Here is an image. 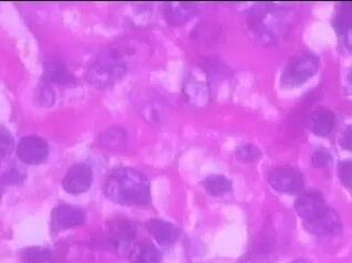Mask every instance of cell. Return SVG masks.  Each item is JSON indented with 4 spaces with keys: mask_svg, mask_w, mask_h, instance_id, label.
<instances>
[{
    "mask_svg": "<svg viewBox=\"0 0 352 263\" xmlns=\"http://www.w3.org/2000/svg\"><path fill=\"white\" fill-rule=\"evenodd\" d=\"M103 190L105 196L116 204L143 206L151 201L148 179L131 167L112 170L105 179Z\"/></svg>",
    "mask_w": 352,
    "mask_h": 263,
    "instance_id": "cell-1",
    "label": "cell"
},
{
    "mask_svg": "<svg viewBox=\"0 0 352 263\" xmlns=\"http://www.w3.org/2000/svg\"><path fill=\"white\" fill-rule=\"evenodd\" d=\"M295 208L304 221L305 228L313 235H333L340 229L338 215L327 206L324 197L317 192L301 194L296 201Z\"/></svg>",
    "mask_w": 352,
    "mask_h": 263,
    "instance_id": "cell-2",
    "label": "cell"
},
{
    "mask_svg": "<svg viewBox=\"0 0 352 263\" xmlns=\"http://www.w3.org/2000/svg\"><path fill=\"white\" fill-rule=\"evenodd\" d=\"M128 68L124 54L119 49H109L98 54L85 70V80L96 88H108L124 77Z\"/></svg>",
    "mask_w": 352,
    "mask_h": 263,
    "instance_id": "cell-3",
    "label": "cell"
},
{
    "mask_svg": "<svg viewBox=\"0 0 352 263\" xmlns=\"http://www.w3.org/2000/svg\"><path fill=\"white\" fill-rule=\"evenodd\" d=\"M318 68V58L310 52H302L290 60L281 76V83L289 88L298 87L313 77Z\"/></svg>",
    "mask_w": 352,
    "mask_h": 263,
    "instance_id": "cell-4",
    "label": "cell"
},
{
    "mask_svg": "<svg viewBox=\"0 0 352 263\" xmlns=\"http://www.w3.org/2000/svg\"><path fill=\"white\" fill-rule=\"evenodd\" d=\"M270 186L279 193H299L304 187V176L294 167H277L268 174Z\"/></svg>",
    "mask_w": 352,
    "mask_h": 263,
    "instance_id": "cell-5",
    "label": "cell"
},
{
    "mask_svg": "<svg viewBox=\"0 0 352 263\" xmlns=\"http://www.w3.org/2000/svg\"><path fill=\"white\" fill-rule=\"evenodd\" d=\"M48 154V143L37 135L25 136L17 145L18 157L25 164H41L46 161Z\"/></svg>",
    "mask_w": 352,
    "mask_h": 263,
    "instance_id": "cell-6",
    "label": "cell"
},
{
    "mask_svg": "<svg viewBox=\"0 0 352 263\" xmlns=\"http://www.w3.org/2000/svg\"><path fill=\"white\" fill-rule=\"evenodd\" d=\"M94 173L90 165L77 163L72 165L65 173L63 181V190L72 195L85 193L91 187Z\"/></svg>",
    "mask_w": 352,
    "mask_h": 263,
    "instance_id": "cell-7",
    "label": "cell"
},
{
    "mask_svg": "<svg viewBox=\"0 0 352 263\" xmlns=\"http://www.w3.org/2000/svg\"><path fill=\"white\" fill-rule=\"evenodd\" d=\"M85 221V210L70 205H58L52 212V227L56 231L72 229Z\"/></svg>",
    "mask_w": 352,
    "mask_h": 263,
    "instance_id": "cell-8",
    "label": "cell"
},
{
    "mask_svg": "<svg viewBox=\"0 0 352 263\" xmlns=\"http://www.w3.org/2000/svg\"><path fill=\"white\" fill-rule=\"evenodd\" d=\"M146 230L163 247H170L175 244L179 237V229L175 225L162 219H151L145 225Z\"/></svg>",
    "mask_w": 352,
    "mask_h": 263,
    "instance_id": "cell-9",
    "label": "cell"
},
{
    "mask_svg": "<svg viewBox=\"0 0 352 263\" xmlns=\"http://www.w3.org/2000/svg\"><path fill=\"white\" fill-rule=\"evenodd\" d=\"M108 235L112 246L120 249L133 240L137 235V227L132 221L124 219L113 220L108 224Z\"/></svg>",
    "mask_w": 352,
    "mask_h": 263,
    "instance_id": "cell-10",
    "label": "cell"
},
{
    "mask_svg": "<svg viewBox=\"0 0 352 263\" xmlns=\"http://www.w3.org/2000/svg\"><path fill=\"white\" fill-rule=\"evenodd\" d=\"M195 3L188 1H170L165 3V19L173 26H181L195 14Z\"/></svg>",
    "mask_w": 352,
    "mask_h": 263,
    "instance_id": "cell-11",
    "label": "cell"
},
{
    "mask_svg": "<svg viewBox=\"0 0 352 263\" xmlns=\"http://www.w3.org/2000/svg\"><path fill=\"white\" fill-rule=\"evenodd\" d=\"M131 263H160L162 253L151 241L142 240L132 246L130 250Z\"/></svg>",
    "mask_w": 352,
    "mask_h": 263,
    "instance_id": "cell-12",
    "label": "cell"
},
{
    "mask_svg": "<svg viewBox=\"0 0 352 263\" xmlns=\"http://www.w3.org/2000/svg\"><path fill=\"white\" fill-rule=\"evenodd\" d=\"M43 82L59 83V84H72L74 82V77L60 60H52L45 65V72L43 76Z\"/></svg>",
    "mask_w": 352,
    "mask_h": 263,
    "instance_id": "cell-13",
    "label": "cell"
},
{
    "mask_svg": "<svg viewBox=\"0 0 352 263\" xmlns=\"http://www.w3.org/2000/svg\"><path fill=\"white\" fill-rule=\"evenodd\" d=\"M311 130L318 136H328L333 132L336 124V116L329 108H318L314 111L310 117Z\"/></svg>",
    "mask_w": 352,
    "mask_h": 263,
    "instance_id": "cell-14",
    "label": "cell"
},
{
    "mask_svg": "<svg viewBox=\"0 0 352 263\" xmlns=\"http://www.w3.org/2000/svg\"><path fill=\"white\" fill-rule=\"evenodd\" d=\"M203 186L210 195L223 196L233 190L232 181L223 175H210L203 181Z\"/></svg>",
    "mask_w": 352,
    "mask_h": 263,
    "instance_id": "cell-15",
    "label": "cell"
},
{
    "mask_svg": "<svg viewBox=\"0 0 352 263\" xmlns=\"http://www.w3.org/2000/svg\"><path fill=\"white\" fill-rule=\"evenodd\" d=\"M23 263H59L54 252L43 247H32L21 255Z\"/></svg>",
    "mask_w": 352,
    "mask_h": 263,
    "instance_id": "cell-16",
    "label": "cell"
},
{
    "mask_svg": "<svg viewBox=\"0 0 352 263\" xmlns=\"http://www.w3.org/2000/svg\"><path fill=\"white\" fill-rule=\"evenodd\" d=\"M333 26L341 34H344L348 29L352 28V1L340 3L338 14L333 21Z\"/></svg>",
    "mask_w": 352,
    "mask_h": 263,
    "instance_id": "cell-17",
    "label": "cell"
},
{
    "mask_svg": "<svg viewBox=\"0 0 352 263\" xmlns=\"http://www.w3.org/2000/svg\"><path fill=\"white\" fill-rule=\"evenodd\" d=\"M261 150L253 144L241 145L236 150V157L245 163L257 161L261 159Z\"/></svg>",
    "mask_w": 352,
    "mask_h": 263,
    "instance_id": "cell-18",
    "label": "cell"
},
{
    "mask_svg": "<svg viewBox=\"0 0 352 263\" xmlns=\"http://www.w3.org/2000/svg\"><path fill=\"white\" fill-rule=\"evenodd\" d=\"M14 150V141L12 134L5 126L0 128V155L6 157Z\"/></svg>",
    "mask_w": 352,
    "mask_h": 263,
    "instance_id": "cell-19",
    "label": "cell"
},
{
    "mask_svg": "<svg viewBox=\"0 0 352 263\" xmlns=\"http://www.w3.org/2000/svg\"><path fill=\"white\" fill-rule=\"evenodd\" d=\"M25 179H26V174L23 170H20L19 166H16V165L10 167L1 176L3 184H19Z\"/></svg>",
    "mask_w": 352,
    "mask_h": 263,
    "instance_id": "cell-20",
    "label": "cell"
},
{
    "mask_svg": "<svg viewBox=\"0 0 352 263\" xmlns=\"http://www.w3.org/2000/svg\"><path fill=\"white\" fill-rule=\"evenodd\" d=\"M112 133H113V137H112L110 130H107L103 134V144L110 146V148H116L117 145H122L120 141L123 143L125 141L124 130H121V128H112Z\"/></svg>",
    "mask_w": 352,
    "mask_h": 263,
    "instance_id": "cell-21",
    "label": "cell"
},
{
    "mask_svg": "<svg viewBox=\"0 0 352 263\" xmlns=\"http://www.w3.org/2000/svg\"><path fill=\"white\" fill-rule=\"evenodd\" d=\"M339 177L344 186L352 188V159L339 164Z\"/></svg>",
    "mask_w": 352,
    "mask_h": 263,
    "instance_id": "cell-22",
    "label": "cell"
},
{
    "mask_svg": "<svg viewBox=\"0 0 352 263\" xmlns=\"http://www.w3.org/2000/svg\"><path fill=\"white\" fill-rule=\"evenodd\" d=\"M331 159L333 157H331L328 150H324V148H319L311 156V163H313L314 166L319 168V167H324L329 164Z\"/></svg>",
    "mask_w": 352,
    "mask_h": 263,
    "instance_id": "cell-23",
    "label": "cell"
},
{
    "mask_svg": "<svg viewBox=\"0 0 352 263\" xmlns=\"http://www.w3.org/2000/svg\"><path fill=\"white\" fill-rule=\"evenodd\" d=\"M340 145L344 150L352 152V125L348 126L341 135Z\"/></svg>",
    "mask_w": 352,
    "mask_h": 263,
    "instance_id": "cell-24",
    "label": "cell"
},
{
    "mask_svg": "<svg viewBox=\"0 0 352 263\" xmlns=\"http://www.w3.org/2000/svg\"><path fill=\"white\" fill-rule=\"evenodd\" d=\"M344 34H346V45H348V47L352 50V28L346 30Z\"/></svg>",
    "mask_w": 352,
    "mask_h": 263,
    "instance_id": "cell-25",
    "label": "cell"
},
{
    "mask_svg": "<svg viewBox=\"0 0 352 263\" xmlns=\"http://www.w3.org/2000/svg\"><path fill=\"white\" fill-rule=\"evenodd\" d=\"M290 263H313L311 261L308 260V259H305V258H300V259H297V260L293 261V262Z\"/></svg>",
    "mask_w": 352,
    "mask_h": 263,
    "instance_id": "cell-26",
    "label": "cell"
},
{
    "mask_svg": "<svg viewBox=\"0 0 352 263\" xmlns=\"http://www.w3.org/2000/svg\"><path fill=\"white\" fill-rule=\"evenodd\" d=\"M348 78H349L350 83H351V84H352V70L350 71V73H349V76H348Z\"/></svg>",
    "mask_w": 352,
    "mask_h": 263,
    "instance_id": "cell-27",
    "label": "cell"
}]
</instances>
